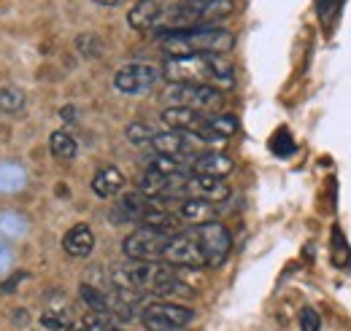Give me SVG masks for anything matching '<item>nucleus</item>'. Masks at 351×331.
<instances>
[{"mask_svg":"<svg viewBox=\"0 0 351 331\" xmlns=\"http://www.w3.org/2000/svg\"><path fill=\"white\" fill-rule=\"evenodd\" d=\"M162 79L171 83H203L214 89L235 86V68L224 54H195V57H168L160 68Z\"/></svg>","mask_w":351,"mask_h":331,"instance_id":"f257e3e1","label":"nucleus"},{"mask_svg":"<svg viewBox=\"0 0 351 331\" xmlns=\"http://www.w3.org/2000/svg\"><path fill=\"white\" fill-rule=\"evenodd\" d=\"M330 8H332V0H319V14H322V16H327Z\"/></svg>","mask_w":351,"mask_h":331,"instance_id":"bb28decb","label":"nucleus"},{"mask_svg":"<svg viewBox=\"0 0 351 331\" xmlns=\"http://www.w3.org/2000/svg\"><path fill=\"white\" fill-rule=\"evenodd\" d=\"M149 170H154V172H162V175H176V172H186L184 170V162H178V159H171V157H154L152 162H149Z\"/></svg>","mask_w":351,"mask_h":331,"instance_id":"5701e85b","label":"nucleus"},{"mask_svg":"<svg viewBox=\"0 0 351 331\" xmlns=\"http://www.w3.org/2000/svg\"><path fill=\"white\" fill-rule=\"evenodd\" d=\"M8 261H11V256H8V250L0 246V272H5V267H8Z\"/></svg>","mask_w":351,"mask_h":331,"instance_id":"a878e982","label":"nucleus"},{"mask_svg":"<svg viewBox=\"0 0 351 331\" xmlns=\"http://www.w3.org/2000/svg\"><path fill=\"white\" fill-rule=\"evenodd\" d=\"M162 122L176 129V132H197L203 127V116L197 111H189V108H178V105H171L162 111Z\"/></svg>","mask_w":351,"mask_h":331,"instance_id":"dca6fc26","label":"nucleus"},{"mask_svg":"<svg viewBox=\"0 0 351 331\" xmlns=\"http://www.w3.org/2000/svg\"><path fill=\"white\" fill-rule=\"evenodd\" d=\"M25 108V92L16 86H3L0 89V114H16Z\"/></svg>","mask_w":351,"mask_h":331,"instance_id":"6ab92c4d","label":"nucleus"},{"mask_svg":"<svg viewBox=\"0 0 351 331\" xmlns=\"http://www.w3.org/2000/svg\"><path fill=\"white\" fill-rule=\"evenodd\" d=\"M203 140L195 135V132H157L154 140H152V148L154 154L160 157H171V159H178V162H192L200 151H203Z\"/></svg>","mask_w":351,"mask_h":331,"instance_id":"0eeeda50","label":"nucleus"},{"mask_svg":"<svg viewBox=\"0 0 351 331\" xmlns=\"http://www.w3.org/2000/svg\"><path fill=\"white\" fill-rule=\"evenodd\" d=\"M184 197H195V200H206L219 205L224 200H230V186L221 178H208V175H189L186 186H184Z\"/></svg>","mask_w":351,"mask_h":331,"instance_id":"9d476101","label":"nucleus"},{"mask_svg":"<svg viewBox=\"0 0 351 331\" xmlns=\"http://www.w3.org/2000/svg\"><path fill=\"white\" fill-rule=\"evenodd\" d=\"M270 148H273L278 157H289V154L295 151V143H292L289 132H287V129H281V132H276V137L270 140Z\"/></svg>","mask_w":351,"mask_h":331,"instance_id":"b1692460","label":"nucleus"},{"mask_svg":"<svg viewBox=\"0 0 351 331\" xmlns=\"http://www.w3.org/2000/svg\"><path fill=\"white\" fill-rule=\"evenodd\" d=\"M62 248H65L68 256H73V259H87L89 253L95 250V235H92V229H89L87 224H76L73 229L65 232Z\"/></svg>","mask_w":351,"mask_h":331,"instance_id":"2eb2a0df","label":"nucleus"},{"mask_svg":"<svg viewBox=\"0 0 351 331\" xmlns=\"http://www.w3.org/2000/svg\"><path fill=\"white\" fill-rule=\"evenodd\" d=\"M122 189H125V175H122L119 167H114V165L100 167V170L95 172V178H92V191H95L97 197H103V200L117 197Z\"/></svg>","mask_w":351,"mask_h":331,"instance_id":"4468645a","label":"nucleus"},{"mask_svg":"<svg viewBox=\"0 0 351 331\" xmlns=\"http://www.w3.org/2000/svg\"><path fill=\"white\" fill-rule=\"evenodd\" d=\"M165 97L178 105V108H189L197 114L206 111H217L221 105V92L214 86H203V83H171Z\"/></svg>","mask_w":351,"mask_h":331,"instance_id":"39448f33","label":"nucleus"},{"mask_svg":"<svg viewBox=\"0 0 351 331\" xmlns=\"http://www.w3.org/2000/svg\"><path fill=\"white\" fill-rule=\"evenodd\" d=\"M168 243H171V235L149 229V226H141V229H135L125 237L122 250L132 261H160L165 248H168Z\"/></svg>","mask_w":351,"mask_h":331,"instance_id":"423d86ee","label":"nucleus"},{"mask_svg":"<svg viewBox=\"0 0 351 331\" xmlns=\"http://www.w3.org/2000/svg\"><path fill=\"white\" fill-rule=\"evenodd\" d=\"M41 323H44V329H49V331H65L71 326V318H68V313H62V310H46L44 315H41Z\"/></svg>","mask_w":351,"mask_h":331,"instance_id":"4be33fe9","label":"nucleus"},{"mask_svg":"<svg viewBox=\"0 0 351 331\" xmlns=\"http://www.w3.org/2000/svg\"><path fill=\"white\" fill-rule=\"evenodd\" d=\"M125 135H128V140H130L132 146H152L157 129L152 124H146V122H132V124H128Z\"/></svg>","mask_w":351,"mask_h":331,"instance_id":"aec40b11","label":"nucleus"},{"mask_svg":"<svg viewBox=\"0 0 351 331\" xmlns=\"http://www.w3.org/2000/svg\"><path fill=\"white\" fill-rule=\"evenodd\" d=\"M149 205V197H143L141 191H130V194H125L122 200H119V213H122V218L125 221H141V215H143V210Z\"/></svg>","mask_w":351,"mask_h":331,"instance_id":"a211bd4d","label":"nucleus"},{"mask_svg":"<svg viewBox=\"0 0 351 331\" xmlns=\"http://www.w3.org/2000/svg\"><path fill=\"white\" fill-rule=\"evenodd\" d=\"M319 329H322L319 313H316L313 307H306V310L300 313V331H319Z\"/></svg>","mask_w":351,"mask_h":331,"instance_id":"393cba45","label":"nucleus"},{"mask_svg":"<svg viewBox=\"0 0 351 331\" xmlns=\"http://www.w3.org/2000/svg\"><path fill=\"white\" fill-rule=\"evenodd\" d=\"M195 237V243L203 250V259H206V267H221L230 256V248H232V237L227 232V226L219 224V221H208V224H200L189 232Z\"/></svg>","mask_w":351,"mask_h":331,"instance_id":"20e7f679","label":"nucleus"},{"mask_svg":"<svg viewBox=\"0 0 351 331\" xmlns=\"http://www.w3.org/2000/svg\"><path fill=\"white\" fill-rule=\"evenodd\" d=\"M165 5H168V0H138L128 11L130 27L132 30H157Z\"/></svg>","mask_w":351,"mask_h":331,"instance_id":"9b49d317","label":"nucleus"},{"mask_svg":"<svg viewBox=\"0 0 351 331\" xmlns=\"http://www.w3.org/2000/svg\"><path fill=\"white\" fill-rule=\"evenodd\" d=\"M65 331H87V329H84V326H82V321H79V323H71Z\"/></svg>","mask_w":351,"mask_h":331,"instance_id":"c85d7f7f","label":"nucleus"},{"mask_svg":"<svg viewBox=\"0 0 351 331\" xmlns=\"http://www.w3.org/2000/svg\"><path fill=\"white\" fill-rule=\"evenodd\" d=\"M235 46V36L224 27L206 25L192 30L165 33L160 38V49L168 57H195V54H227Z\"/></svg>","mask_w":351,"mask_h":331,"instance_id":"f03ea898","label":"nucleus"},{"mask_svg":"<svg viewBox=\"0 0 351 331\" xmlns=\"http://www.w3.org/2000/svg\"><path fill=\"white\" fill-rule=\"evenodd\" d=\"M162 261L171 264L176 269H206V259L203 250L195 243V237L189 232H178L171 237L168 248L162 253Z\"/></svg>","mask_w":351,"mask_h":331,"instance_id":"1a4fd4ad","label":"nucleus"},{"mask_svg":"<svg viewBox=\"0 0 351 331\" xmlns=\"http://www.w3.org/2000/svg\"><path fill=\"white\" fill-rule=\"evenodd\" d=\"M82 326H84L87 331H114L117 329L114 318H111V315H100V313H87V315L82 318Z\"/></svg>","mask_w":351,"mask_h":331,"instance_id":"412c9836","label":"nucleus"},{"mask_svg":"<svg viewBox=\"0 0 351 331\" xmlns=\"http://www.w3.org/2000/svg\"><path fill=\"white\" fill-rule=\"evenodd\" d=\"M189 170L192 175H208V178H224L232 172V159L221 151H200L192 162H189Z\"/></svg>","mask_w":351,"mask_h":331,"instance_id":"ddd939ff","label":"nucleus"},{"mask_svg":"<svg viewBox=\"0 0 351 331\" xmlns=\"http://www.w3.org/2000/svg\"><path fill=\"white\" fill-rule=\"evenodd\" d=\"M162 79L160 68L152 62H128L117 70L114 76V86L122 94H143L149 89H154V83Z\"/></svg>","mask_w":351,"mask_h":331,"instance_id":"6e6552de","label":"nucleus"},{"mask_svg":"<svg viewBox=\"0 0 351 331\" xmlns=\"http://www.w3.org/2000/svg\"><path fill=\"white\" fill-rule=\"evenodd\" d=\"M114 331H119V329H114Z\"/></svg>","mask_w":351,"mask_h":331,"instance_id":"c756f323","label":"nucleus"},{"mask_svg":"<svg viewBox=\"0 0 351 331\" xmlns=\"http://www.w3.org/2000/svg\"><path fill=\"white\" fill-rule=\"evenodd\" d=\"M176 215H178L181 224L200 226V224L217 221V205L214 202H206V200L184 197V200H176Z\"/></svg>","mask_w":351,"mask_h":331,"instance_id":"f8f14e48","label":"nucleus"},{"mask_svg":"<svg viewBox=\"0 0 351 331\" xmlns=\"http://www.w3.org/2000/svg\"><path fill=\"white\" fill-rule=\"evenodd\" d=\"M92 3H97V5H119L125 0H92Z\"/></svg>","mask_w":351,"mask_h":331,"instance_id":"cd10ccee","label":"nucleus"},{"mask_svg":"<svg viewBox=\"0 0 351 331\" xmlns=\"http://www.w3.org/2000/svg\"><path fill=\"white\" fill-rule=\"evenodd\" d=\"M146 331H178L186 329L192 321H195V310L192 307H184L178 302H152L146 304L143 315H141Z\"/></svg>","mask_w":351,"mask_h":331,"instance_id":"7ed1b4c3","label":"nucleus"},{"mask_svg":"<svg viewBox=\"0 0 351 331\" xmlns=\"http://www.w3.org/2000/svg\"><path fill=\"white\" fill-rule=\"evenodd\" d=\"M49 151H51L54 159H60V162H71V159L79 154V143H76L65 129H57V132L49 135Z\"/></svg>","mask_w":351,"mask_h":331,"instance_id":"f3484780","label":"nucleus"}]
</instances>
